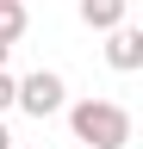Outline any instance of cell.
<instances>
[{"instance_id": "6da1fadb", "label": "cell", "mask_w": 143, "mask_h": 149, "mask_svg": "<svg viewBox=\"0 0 143 149\" xmlns=\"http://www.w3.org/2000/svg\"><path fill=\"white\" fill-rule=\"evenodd\" d=\"M68 112V130H75V143L87 149H124L131 143V112H124L118 100H75V106H62Z\"/></svg>"}, {"instance_id": "7a4b0ae2", "label": "cell", "mask_w": 143, "mask_h": 149, "mask_svg": "<svg viewBox=\"0 0 143 149\" xmlns=\"http://www.w3.org/2000/svg\"><path fill=\"white\" fill-rule=\"evenodd\" d=\"M13 106L31 112V118H56V112L68 106V87H62V74L56 68H31L19 87H13Z\"/></svg>"}, {"instance_id": "3957f363", "label": "cell", "mask_w": 143, "mask_h": 149, "mask_svg": "<svg viewBox=\"0 0 143 149\" xmlns=\"http://www.w3.org/2000/svg\"><path fill=\"white\" fill-rule=\"evenodd\" d=\"M106 62H112L118 74H137V68H143V25L118 19V25L106 31Z\"/></svg>"}, {"instance_id": "277c9868", "label": "cell", "mask_w": 143, "mask_h": 149, "mask_svg": "<svg viewBox=\"0 0 143 149\" xmlns=\"http://www.w3.org/2000/svg\"><path fill=\"white\" fill-rule=\"evenodd\" d=\"M75 13H81V25L87 31H112L124 13H131V0H75Z\"/></svg>"}, {"instance_id": "5b68a950", "label": "cell", "mask_w": 143, "mask_h": 149, "mask_svg": "<svg viewBox=\"0 0 143 149\" xmlns=\"http://www.w3.org/2000/svg\"><path fill=\"white\" fill-rule=\"evenodd\" d=\"M31 25V13H25V0H0V44H19Z\"/></svg>"}, {"instance_id": "8992f818", "label": "cell", "mask_w": 143, "mask_h": 149, "mask_svg": "<svg viewBox=\"0 0 143 149\" xmlns=\"http://www.w3.org/2000/svg\"><path fill=\"white\" fill-rule=\"evenodd\" d=\"M13 87H19V81H13V74L0 68V112H13Z\"/></svg>"}, {"instance_id": "52a82bcc", "label": "cell", "mask_w": 143, "mask_h": 149, "mask_svg": "<svg viewBox=\"0 0 143 149\" xmlns=\"http://www.w3.org/2000/svg\"><path fill=\"white\" fill-rule=\"evenodd\" d=\"M0 149H13V130H6V124H0Z\"/></svg>"}, {"instance_id": "ba28073f", "label": "cell", "mask_w": 143, "mask_h": 149, "mask_svg": "<svg viewBox=\"0 0 143 149\" xmlns=\"http://www.w3.org/2000/svg\"><path fill=\"white\" fill-rule=\"evenodd\" d=\"M6 56H13V44H0V68H6Z\"/></svg>"}, {"instance_id": "9c48e42d", "label": "cell", "mask_w": 143, "mask_h": 149, "mask_svg": "<svg viewBox=\"0 0 143 149\" xmlns=\"http://www.w3.org/2000/svg\"><path fill=\"white\" fill-rule=\"evenodd\" d=\"M131 6H137V0H131Z\"/></svg>"}, {"instance_id": "30bf717a", "label": "cell", "mask_w": 143, "mask_h": 149, "mask_svg": "<svg viewBox=\"0 0 143 149\" xmlns=\"http://www.w3.org/2000/svg\"><path fill=\"white\" fill-rule=\"evenodd\" d=\"M13 149H19V143H13Z\"/></svg>"}]
</instances>
